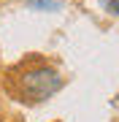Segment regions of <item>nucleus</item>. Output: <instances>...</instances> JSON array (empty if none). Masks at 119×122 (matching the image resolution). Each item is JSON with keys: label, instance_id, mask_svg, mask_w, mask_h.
Here are the masks:
<instances>
[{"label": "nucleus", "instance_id": "f257e3e1", "mask_svg": "<svg viewBox=\"0 0 119 122\" xmlns=\"http://www.w3.org/2000/svg\"><path fill=\"white\" fill-rule=\"evenodd\" d=\"M62 76L57 68H52L49 62L33 60L30 65L16 68L11 73V95L22 103H43L52 95H57L62 90Z\"/></svg>", "mask_w": 119, "mask_h": 122}, {"label": "nucleus", "instance_id": "f03ea898", "mask_svg": "<svg viewBox=\"0 0 119 122\" xmlns=\"http://www.w3.org/2000/svg\"><path fill=\"white\" fill-rule=\"evenodd\" d=\"M27 8H41V11H60V0H27Z\"/></svg>", "mask_w": 119, "mask_h": 122}, {"label": "nucleus", "instance_id": "7ed1b4c3", "mask_svg": "<svg viewBox=\"0 0 119 122\" xmlns=\"http://www.w3.org/2000/svg\"><path fill=\"white\" fill-rule=\"evenodd\" d=\"M103 5H106V8H108L111 14H116V16H119V0H106Z\"/></svg>", "mask_w": 119, "mask_h": 122}]
</instances>
